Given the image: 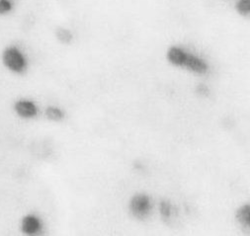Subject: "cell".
Returning a JSON list of instances; mask_svg holds the SVG:
<instances>
[{
    "instance_id": "obj_3",
    "label": "cell",
    "mask_w": 250,
    "mask_h": 236,
    "mask_svg": "<svg viewBox=\"0 0 250 236\" xmlns=\"http://www.w3.org/2000/svg\"><path fill=\"white\" fill-rule=\"evenodd\" d=\"M151 205L149 197L146 194H138L133 197L130 203L132 214L139 219H145L150 212Z\"/></svg>"
},
{
    "instance_id": "obj_10",
    "label": "cell",
    "mask_w": 250,
    "mask_h": 236,
    "mask_svg": "<svg viewBox=\"0 0 250 236\" xmlns=\"http://www.w3.org/2000/svg\"><path fill=\"white\" fill-rule=\"evenodd\" d=\"M236 218L238 222L244 227L249 228L250 226V207L249 205H244L243 207L239 208L236 214Z\"/></svg>"
},
{
    "instance_id": "obj_1",
    "label": "cell",
    "mask_w": 250,
    "mask_h": 236,
    "mask_svg": "<svg viewBox=\"0 0 250 236\" xmlns=\"http://www.w3.org/2000/svg\"><path fill=\"white\" fill-rule=\"evenodd\" d=\"M0 61L6 71L14 75H24L29 69V59L26 53L14 44L7 45L2 49Z\"/></svg>"
},
{
    "instance_id": "obj_8",
    "label": "cell",
    "mask_w": 250,
    "mask_h": 236,
    "mask_svg": "<svg viewBox=\"0 0 250 236\" xmlns=\"http://www.w3.org/2000/svg\"><path fill=\"white\" fill-rule=\"evenodd\" d=\"M45 115L47 119L53 122L62 121L64 118V112L60 107L57 106H49L45 110Z\"/></svg>"
},
{
    "instance_id": "obj_7",
    "label": "cell",
    "mask_w": 250,
    "mask_h": 236,
    "mask_svg": "<svg viewBox=\"0 0 250 236\" xmlns=\"http://www.w3.org/2000/svg\"><path fill=\"white\" fill-rule=\"evenodd\" d=\"M56 38L59 43L62 45L68 46L73 42V33L71 30L65 27H58L56 29Z\"/></svg>"
},
{
    "instance_id": "obj_11",
    "label": "cell",
    "mask_w": 250,
    "mask_h": 236,
    "mask_svg": "<svg viewBox=\"0 0 250 236\" xmlns=\"http://www.w3.org/2000/svg\"><path fill=\"white\" fill-rule=\"evenodd\" d=\"M235 10L240 16L248 17L250 14V0H237Z\"/></svg>"
},
{
    "instance_id": "obj_6",
    "label": "cell",
    "mask_w": 250,
    "mask_h": 236,
    "mask_svg": "<svg viewBox=\"0 0 250 236\" xmlns=\"http://www.w3.org/2000/svg\"><path fill=\"white\" fill-rule=\"evenodd\" d=\"M187 52H185L183 49L179 47H171L167 54H166V58L167 60L174 66L177 67H183L185 59H186Z\"/></svg>"
},
{
    "instance_id": "obj_5",
    "label": "cell",
    "mask_w": 250,
    "mask_h": 236,
    "mask_svg": "<svg viewBox=\"0 0 250 236\" xmlns=\"http://www.w3.org/2000/svg\"><path fill=\"white\" fill-rule=\"evenodd\" d=\"M183 67L187 68L189 71L196 74H205L208 72V70H209V64L207 63V61L189 53H187L186 55Z\"/></svg>"
},
{
    "instance_id": "obj_12",
    "label": "cell",
    "mask_w": 250,
    "mask_h": 236,
    "mask_svg": "<svg viewBox=\"0 0 250 236\" xmlns=\"http://www.w3.org/2000/svg\"><path fill=\"white\" fill-rule=\"evenodd\" d=\"M160 214L164 218H168L171 216V205L167 201L160 203Z\"/></svg>"
},
{
    "instance_id": "obj_4",
    "label": "cell",
    "mask_w": 250,
    "mask_h": 236,
    "mask_svg": "<svg viewBox=\"0 0 250 236\" xmlns=\"http://www.w3.org/2000/svg\"><path fill=\"white\" fill-rule=\"evenodd\" d=\"M43 228L42 219L36 215L29 214L23 216L20 222V229L25 235H35Z\"/></svg>"
},
{
    "instance_id": "obj_13",
    "label": "cell",
    "mask_w": 250,
    "mask_h": 236,
    "mask_svg": "<svg viewBox=\"0 0 250 236\" xmlns=\"http://www.w3.org/2000/svg\"><path fill=\"white\" fill-rule=\"evenodd\" d=\"M198 92L201 95H207L208 94V88L206 86H198Z\"/></svg>"
},
{
    "instance_id": "obj_2",
    "label": "cell",
    "mask_w": 250,
    "mask_h": 236,
    "mask_svg": "<svg viewBox=\"0 0 250 236\" xmlns=\"http://www.w3.org/2000/svg\"><path fill=\"white\" fill-rule=\"evenodd\" d=\"M13 112L22 120H33L39 115L37 103L29 98H18L13 103Z\"/></svg>"
},
{
    "instance_id": "obj_9",
    "label": "cell",
    "mask_w": 250,
    "mask_h": 236,
    "mask_svg": "<svg viewBox=\"0 0 250 236\" xmlns=\"http://www.w3.org/2000/svg\"><path fill=\"white\" fill-rule=\"evenodd\" d=\"M16 0H0V18L10 16L16 9Z\"/></svg>"
}]
</instances>
